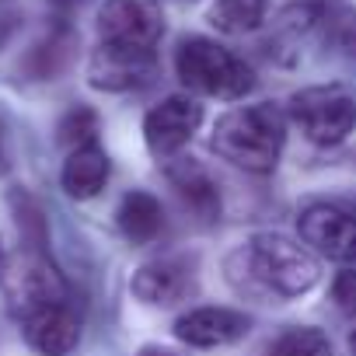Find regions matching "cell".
Instances as JSON below:
<instances>
[{
	"instance_id": "obj_1",
	"label": "cell",
	"mask_w": 356,
	"mask_h": 356,
	"mask_svg": "<svg viewBox=\"0 0 356 356\" xmlns=\"http://www.w3.org/2000/svg\"><path fill=\"white\" fill-rule=\"evenodd\" d=\"M210 143L234 168L266 175L280 164V154L286 143V115L273 102L241 105L217 119Z\"/></svg>"
},
{
	"instance_id": "obj_2",
	"label": "cell",
	"mask_w": 356,
	"mask_h": 356,
	"mask_svg": "<svg viewBox=\"0 0 356 356\" xmlns=\"http://www.w3.org/2000/svg\"><path fill=\"white\" fill-rule=\"evenodd\" d=\"M175 70H178V81L189 91L207 95V98L234 102V98H245L255 88L252 67L241 56H234L231 49H224L220 42L203 39V35H189V39L178 42Z\"/></svg>"
},
{
	"instance_id": "obj_3",
	"label": "cell",
	"mask_w": 356,
	"mask_h": 356,
	"mask_svg": "<svg viewBox=\"0 0 356 356\" xmlns=\"http://www.w3.org/2000/svg\"><path fill=\"white\" fill-rule=\"evenodd\" d=\"M241 259L248 262V269L262 283V290H269L276 297H300L318 283L314 255L283 234H269V231L255 234L245 245Z\"/></svg>"
},
{
	"instance_id": "obj_4",
	"label": "cell",
	"mask_w": 356,
	"mask_h": 356,
	"mask_svg": "<svg viewBox=\"0 0 356 356\" xmlns=\"http://www.w3.org/2000/svg\"><path fill=\"white\" fill-rule=\"evenodd\" d=\"M286 112L311 143L332 147L342 143L356 126V95L342 84H318L297 91Z\"/></svg>"
},
{
	"instance_id": "obj_5",
	"label": "cell",
	"mask_w": 356,
	"mask_h": 356,
	"mask_svg": "<svg viewBox=\"0 0 356 356\" xmlns=\"http://www.w3.org/2000/svg\"><path fill=\"white\" fill-rule=\"evenodd\" d=\"M4 293L11 300V311L22 318L49 304H67V283L56 273V266L42 255V248H29L8 262Z\"/></svg>"
},
{
	"instance_id": "obj_6",
	"label": "cell",
	"mask_w": 356,
	"mask_h": 356,
	"mask_svg": "<svg viewBox=\"0 0 356 356\" xmlns=\"http://www.w3.org/2000/svg\"><path fill=\"white\" fill-rule=\"evenodd\" d=\"M164 32V11L157 0H105L98 11V35L112 46L154 49Z\"/></svg>"
},
{
	"instance_id": "obj_7",
	"label": "cell",
	"mask_w": 356,
	"mask_h": 356,
	"mask_svg": "<svg viewBox=\"0 0 356 356\" xmlns=\"http://www.w3.org/2000/svg\"><path fill=\"white\" fill-rule=\"evenodd\" d=\"M203 122V105L189 95H171L164 98L161 105H154L143 119V140L150 147V154L157 157H171L178 154L189 140L193 133L200 129Z\"/></svg>"
},
{
	"instance_id": "obj_8",
	"label": "cell",
	"mask_w": 356,
	"mask_h": 356,
	"mask_svg": "<svg viewBox=\"0 0 356 356\" xmlns=\"http://www.w3.org/2000/svg\"><path fill=\"white\" fill-rule=\"evenodd\" d=\"M297 227L300 241L311 245L318 255L332 262H356V213L332 203H314L300 213Z\"/></svg>"
},
{
	"instance_id": "obj_9",
	"label": "cell",
	"mask_w": 356,
	"mask_h": 356,
	"mask_svg": "<svg viewBox=\"0 0 356 356\" xmlns=\"http://www.w3.org/2000/svg\"><path fill=\"white\" fill-rule=\"evenodd\" d=\"M157 70L154 49H129V46H112L98 42L88 63V81L98 91H133L143 88Z\"/></svg>"
},
{
	"instance_id": "obj_10",
	"label": "cell",
	"mask_w": 356,
	"mask_h": 356,
	"mask_svg": "<svg viewBox=\"0 0 356 356\" xmlns=\"http://www.w3.org/2000/svg\"><path fill=\"white\" fill-rule=\"evenodd\" d=\"M248 332V318L231 307H193L175 321V335L196 349L231 346Z\"/></svg>"
},
{
	"instance_id": "obj_11",
	"label": "cell",
	"mask_w": 356,
	"mask_h": 356,
	"mask_svg": "<svg viewBox=\"0 0 356 356\" xmlns=\"http://www.w3.org/2000/svg\"><path fill=\"white\" fill-rule=\"evenodd\" d=\"M22 321H25L29 346L35 353H42V356H67L77 346V339H81V321L70 311V304L39 307V311L25 314Z\"/></svg>"
},
{
	"instance_id": "obj_12",
	"label": "cell",
	"mask_w": 356,
	"mask_h": 356,
	"mask_svg": "<svg viewBox=\"0 0 356 356\" xmlns=\"http://www.w3.org/2000/svg\"><path fill=\"white\" fill-rule=\"evenodd\" d=\"M193 286V269L189 262L182 259H157V262H147L136 269L133 276V293L143 300V304H154V307H168V304H178Z\"/></svg>"
},
{
	"instance_id": "obj_13",
	"label": "cell",
	"mask_w": 356,
	"mask_h": 356,
	"mask_svg": "<svg viewBox=\"0 0 356 356\" xmlns=\"http://www.w3.org/2000/svg\"><path fill=\"white\" fill-rule=\"evenodd\" d=\"M108 171H112L108 154H105L98 143H91V147H77V150L67 154L63 171H60V182H63L67 196H74V200H91V196H98V193L105 189Z\"/></svg>"
},
{
	"instance_id": "obj_14",
	"label": "cell",
	"mask_w": 356,
	"mask_h": 356,
	"mask_svg": "<svg viewBox=\"0 0 356 356\" xmlns=\"http://www.w3.org/2000/svg\"><path fill=\"white\" fill-rule=\"evenodd\" d=\"M168 178H171L175 193L182 196V203H186L193 213H200L203 220H213V217L220 213V193H217V186H213V178H210L196 161H182V164L168 168Z\"/></svg>"
},
{
	"instance_id": "obj_15",
	"label": "cell",
	"mask_w": 356,
	"mask_h": 356,
	"mask_svg": "<svg viewBox=\"0 0 356 356\" xmlns=\"http://www.w3.org/2000/svg\"><path fill=\"white\" fill-rule=\"evenodd\" d=\"M119 231L126 234V241L133 245H150L161 231H164V210L161 200L150 193H126L119 203Z\"/></svg>"
},
{
	"instance_id": "obj_16",
	"label": "cell",
	"mask_w": 356,
	"mask_h": 356,
	"mask_svg": "<svg viewBox=\"0 0 356 356\" xmlns=\"http://www.w3.org/2000/svg\"><path fill=\"white\" fill-rule=\"evenodd\" d=\"M269 15V0H217L207 11V22L224 35H245L255 32Z\"/></svg>"
},
{
	"instance_id": "obj_17",
	"label": "cell",
	"mask_w": 356,
	"mask_h": 356,
	"mask_svg": "<svg viewBox=\"0 0 356 356\" xmlns=\"http://www.w3.org/2000/svg\"><path fill=\"white\" fill-rule=\"evenodd\" d=\"M70 56H74V32L60 22V29L49 32V35L29 53L25 70H29L32 77H39V81H49V77H56L60 70H67Z\"/></svg>"
},
{
	"instance_id": "obj_18",
	"label": "cell",
	"mask_w": 356,
	"mask_h": 356,
	"mask_svg": "<svg viewBox=\"0 0 356 356\" xmlns=\"http://www.w3.org/2000/svg\"><path fill=\"white\" fill-rule=\"evenodd\" d=\"M56 140H60L67 150L98 143V112L88 108V105L70 108V112L60 119V126H56Z\"/></svg>"
},
{
	"instance_id": "obj_19",
	"label": "cell",
	"mask_w": 356,
	"mask_h": 356,
	"mask_svg": "<svg viewBox=\"0 0 356 356\" xmlns=\"http://www.w3.org/2000/svg\"><path fill=\"white\" fill-rule=\"evenodd\" d=\"M273 356H332V342L321 328H290L273 346Z\"/></svg>"
},
{
	"instance_id": "obj_20",
	"label": "cell",
	"mask_w": 356,
	"mask_h": 356,
	"mask_svg": "<svg viewBox=\"0 0 356 356\" xmlns=\"http://www.w3.org/2000/svg\"><path fill=\"white\" fill-rule=\"evenodd\" d=\"M325 22V39L349 60H356V11L353 8H342V11H332L321 18Z\"/></svg>"
},
{
	"instance_id": "obj_21",
	"label": "cell",
	"mask_w": 356,
	"mask_h": 356,
	"mask_svg": "<svg viewBox=\"0 0 356 356\" xmlns=\"http://www.w3.org/2000/svg\"><path fill=\"white\" fill-rule=\"evenodd\" d=\"M332 300L342 311H356V269H342L332 283Z\"/></svg>"
},
{
	"instance_id": "obj_22",
	"label": "cell",
	"mask_w": 356,
	"mask_h": 356,
	"mask_svg": "<svg viewBox=\"0 0 356 356\" xmlns=\"http://www.w3.org/2000/svg\"><path fill=\"white\" fill-rule=\"evenodd\" d=\"M49 4L56 8V15H60V22H63L67 15H74V11L81 8V0H49Z\"/></svg>"
},
{
	"instance_id": "obj_23",
	"label": "cell",
	"mask_w": 356,
	"mask_h": 356,
	"mask_svg": "<svg viewBox=\"0 0 356 356\" xmlns=\"http://www.w3.org/2000/svg\"><path fill=\"white\" fill-rule=\"evenodd\" d=\"M136 356H182V353H175V349H168V346H143Z\"/></svg>"
},
{
	"instance_id": "obj_24",
	"label": "cell",
	"mask_w": 356,
	"mask_h": 356,
	"mask_svg": "<svg viewBox=\"0 0 356 356\" xmlns=\"http://www.w3.org/2000/svg\"><path fill=\"white\" fill-rule=\"evenodd\" d=\"M349 353H353V356H356V328H353V332H349Z\"/></svg>"
},
{
	"instance_id": "obj_25",
	"label": "cell",
	"mask_w": 356,
	"mask_h": 356,
	"mask_svg": "<svg viewBox=\"0 0 356 356\" xmlns=\"http://www.w3.org/2000/svg\"><path fill=\"white\" fill-rule=\"evenodd\" d=\"M0 262H4V241H0Z\"/></svg>"
}]
</instances>
